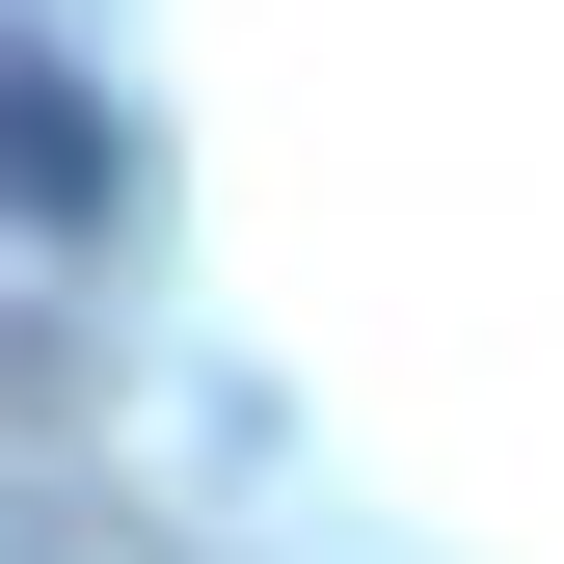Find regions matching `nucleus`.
Masks as SVG:
<instances>
[{"mask_svg": "<svg viewBox=\"0 0 564 564\" xmlns=\"http://www.w3.org/2000/svg\"><path fill=\"white\" fill-rule=\"evenodd\" d=\"M0 188H28V216H108V108L82 82H0Z\"/></svg>", "mask_w": 564, "mask_h": 564, "instance_id": "nucleus-1", "label": "nucleus"}]
</instances>
